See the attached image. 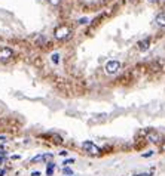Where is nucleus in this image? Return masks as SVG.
Instances as JSON below:
<instances>
[{
    "instance_id": "1",
    "label": "nucleus",
    "mask_w": 165,
    "mask_h": 176,
    "mask_svg": "<svg viewBox=\"0 0 165 176\" xmlns=\"http://www.w3.org/2000/svg\"><path fill=\"white\" fill-rule=\"evenodd\" d=\"M70 34H71V30H70L69 25H60V27H57L55 31H54L55 39H58V40H66Z\"/></svg>"
},
{
    "instance_id": "2",
    "label": "nucleus",
    "mask_w": 165,
    "mask_h": 176,
    "mask_svg": "<svg viewBox=\"0 0 165 176\" xmlns=\"http://www.w3.org/2000/svg\"><path fill=\"white\" fill-rule=\"evenodd\" d=\"M82 148L86 151V153H89V154H92V155H98V154H100V148H98L94 142H91V141H85V142L82 144Z\"/></svg>"
},
{
    "instance_id": "3",
    "label": "nucleus",
    "mask_w": 165,
    "mask_h": 176,
    "mask_svg": "<svg viewBox=\"0 0 165 176\" xmlns=\"http://www.w3.org/2000/svg\"><path fill=\"white\" fill-rule=\"evenodd\" d=\"M121 68V62L119 61H109L106 64V73L107 74H115Z\"/></svg>"
},
{
    "instance_id": "4",
    "label": "nucleus",
    "mask_w": 165,
    "mask_h": 176,
    "mask_svg": "<svg viewBox=\"0 0 165 176\" xmlns=\"http://www.w3.org/2000/svg\"><path fill=\"white\" fill-rule=\"evenodd\" d=\"M146 138H147V141L152 142V144H158V142L161 141V135H159L158 132H155V130H149Z\"/></svg>"
},
{
    "instance_id": "5",
    "label": "nucleus",
    "mask_w": 165,
    "mask_h": 176,
    "mask_svg": "<svg viewBox=\"0 0 165 176\" xmlns=\"http://www.w3.org/2000/svg\"><path fill=\"white\" fill-rule=\"evenodd\" d=\"M14 55V50L9 49V47H0V59L2 61H6L9 58H12Z\"/></svg>"
},
{
    "instance_id": "6",
    "label": "nucleus",
    "mask_w": 165,
    "mask_h": 176,
    "mask_svg": "<svg viewBox=\"0 0 165 176\" xmlns=\"http://www.w3.org/2000/svg\"><path fill=\"white\" fill-rule=\"evenodd\" d=\"M149 46H150V39H143V40H140L137 43L138 50H141V52H146V50L149 49Z\"/></svg>"
},
{
    "instance_id": "7",
    "label": "nucleus",
    "mask_w": 165,
    "mask_h": 176,
    "mask_svg": "<svg viewBox=\"0 0 165 176\" xmlns=\"http://www.w3.org/2000/svg\"><path fill=\"white\" fill-rule=\"evenodd\" d=\"M155 22H156L158 27H162V28L165 27V12H161V14H158V15H156Z\"/></svg>"
},
{
    "instance_id": "8",
    "label": "nucleus",
    "mask_w": 165,
    "mask_h": 176,
    "mask_svg": "<svg viewBox=\"0 0 165 176\" xmlns=\"http://www.w3.org/2000/svg\"><path fill=\"white\" fill-rule=\"evenodd\" d=\"M54 167H55L54 163H48V167H46V175H48V176H52V173H54Z\"/></svg>"
},
{
    "instance_id": "9",
    "label": "nucleus",
    "mask_w": 165,
    "mask_h": 176,
    "mask_svg": "<svg viewBox=\"0 0 165 176\" xmlns=\"http://www.w3.org/2000/svg\"><path fill=\"white\" fill-rule=\"evenodd\" d=\"M51 58H52V62H54V64H58V62H60V55H58V53H54Z\"/></svg>"
},
{
    "instance_id": "10",
    "label": "nucleus",
    "mask_w": 165,
    "mask_h": 176,
    "mask_svg": "<svg viewBox=\"0 0 165 176\" xmlns=\"http://www.w3.org/2000/svg\"><path fill=\"white\" fill-rule=\"evenodd\" d=\"M62 172H64L66 175H71V176H73V170L69 169V167H64V169H62Z\"/></svg>"
},
{
    "instance_id": "11",
    "label": "nucleus",
    "mask_w": 165,
    "mask_h": 176,
    "mask_svg": "<svg viewBox=\"0 0 165 176\" xmlns=\"http://www.w3.org/2000/svg\"><path fill=\"white\" fill-rule=\"evenodd\" d=\"M73 161H74L73 158H67V160H64V163H62V164H66V166H67V164H71Z\"/></svg>"
},
{
    "instance_id": "12",
    "label": "nucleus",
    "mask_w": 165,
    "mask_h": 176,
    "mask_svg": "<svg viewBox=\"0 0 165 176\" xmlns=\"http://www.w3.org/2000/svg\"><path fill=\"white\" fill-rule=\"evenodd\" d=\"M88 21H89L88 18H80L79 19V24H88Z\"/></svg>"
},
{
    "instance_id": "13",
    "label": "nucleus",
    "mask_w": 165,
    "mask_h": 176,
    "mask_svg": "<svg viewBox=\"0 0 165 176\" xmlns=\"http://www.w3.org/2000/svg\"><path fill=\"white\" fill-rule=\"evenodd\" d=\"M150 155H153V151H149V153L143 154V157H150Z\"/></svg>"
},
{
    "instance_id": "14",
    "label": "nucleus",
    "mask_w": 165,
    "mask_h": 176,
    "mask_svg": "<svg viewBox=\"0 0 165 176\" xmlns=\"http://www.w3.org/2000/svg\"><path fill=\"white\" fill-rule=\"evenodd\" d=\"M134 176H152V173H140V175H134Z\"/></svg>"
},
{
    "instance_id": "15",
    "label": "nucleus",
    "mask_w": 165,
    "mask_h": 176,
    "mask_svg": "<svg viewBox=\"0 0 165 176\" xmlns=\"http://www.w3.org/2000/svg\"><path fill=\"white\" fill-rule=\"evenodd\" d=\"M5 160V153H0V163Z\"/></svg>"
},
{
    "instance_id": "16",
    "label": "nucleus",
    "mask_w": 165,
    "mask_h": 176,
    "mask_svg": "<svg viewBox=\"0 0 165 176\" xmlns=\"http://www.w3.org/2000/svg\"><path fill=\"white\" fill-rule=\"evenodd\" d=\"M49 2L52 3V5H58V3H60V0H49Z\"/></svg>"
},
{
    "instance_id": "17",
    "label": "nucleus",
    "mask_w": 165,
    "mask_h": 176,
    "mask_svg": "<svg viewBox=\"0 0 165 176\" xmlns=\"http://www.w3.org/2000/svg\"><path fill=\"white\" fill-rule=\"evenodd\" d=\"M5 175H6V170L2 169V170H0V176H5Z\"/></svg>"
},
{
    "instance_id": "18",
    "label": "nucleus",
    "mask_w": 165,
    "mask_h": 176,
    "mask_svg": "<svg viewBox=\"0 0 165 176\" xmlns=\"http://www.w3.org/2000/svg\"><path fill=\"white\" fill-rule=\"evenodd\" d=\"M31 176H40V172H33Z\"/></svg>"
},
{
    "instance_id": "19",
    "label": "nucleus",
    "mask_w": 165,
    "mask_h": 176,
    "mask_svg": "<svg viewBox=\"0 0 165 176\" xmlns=\"http://www.w3.org/2000/svg\"><path fill=\"white\" fill-rule=\"evenodd\" d=\"M162 149H164V151H165V144H164V145H162Z\"/></svg>"
},
{
    "instance_id": "20",
    "label": "nucleus",
    "mask_w": 165,
    "mask_h": 176,
    "mask_svg": "<svg viewBox=\"0 0 165 176\" xmlns=\"http://www.w3.org/2000/svg\"><path fill=\"white\" fill-rule=\"evenodd\" d=\"M150 2H156V0H150Z\"/></svg>"
}]
</instances>
